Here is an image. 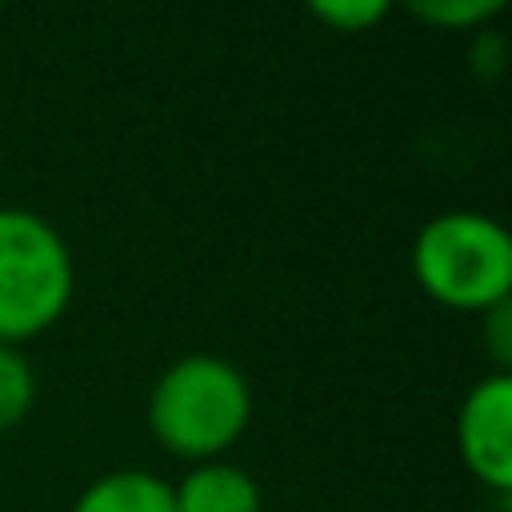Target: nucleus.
Instances as JSON below:
<instances>
[{"label":"nucleus","instance_id":"1","mask_svg":"<svg viewBox=\"0 0 512 512\" xmlns=\"http://www.w3.org/2000/svg\"><path fill=\"white\" fill-rule=\"evenodd\" d=\"M256 414L252 382L239 364L212 351H189L158 373L149 391V432L171 459L212 463L248 436Z\"/></svg>","mask_w":512,"mask_h":512},{"label":"nucleus","instance_id":"2","mask_svg":"<svg viewBox=\"0 0 512 512\" xmlns=\"http://www.w3.org/2000/svg\"><path fill=\"white\" fill-rule=\"evenodd\" d=\"M409 270L423 297L459 315H486L512 301V239L504 221L472 207L436 212L414 234Z\"/></svg>","mask_w":512,"mask_h":512},{"label":"nucleus","instance_id":"3","mask_svg":"<svg viewBox=\"0 0 512 512\" xmlns=\"http://www.w3.org/2000/svg\"><path fill=\"white\" fill-rule=\"evenodd\" d=\"M77 297L72 248L41 212L0 207V342L45 337Z\"/></svg>","mask_w":512,"mask_h":512},{"label":"nucleus","instance_id":"4","mask_svg":"<svg viewBox=\"0 0 512 512\" xmlns=\"http://www.w3.org/2000/svg\"><path fill=\"white\" fill-rule=\"evenodd\" d=\"M454 450L477 486L490 495H512V373L477 378L454 414Z\"/></svg>","mask_w":512,"mask_h":512},{"label":"nucleus","instance_id":"5","mask_svg":"<svg viewBox=\"0 0 512 512\" xmlns=\"http://www.w3.org/2000/svg\"><path fill=\"white\" fill-rule=\"evenodd\" d=\"M171 504L176 512H261L265 495L248 468L230 459H212L189 463L185 477L171 481Z\"/></svg>","mask_w":512,"mask_h":512},{"label":"nucleus","instance_id":"6","mask_svg":"<svg viewBox=\"0 0 512 512\" xmlns=\"http://www.w3.org/2000/svg\"><path fill=\"white\" fill-rule=\"evenodd\" d=\"M68 512H176V504H171V481L144 468H117L90 481Z\"/></svg>","mask_w":512,"mask_h":512},{"label":"nucleus","instance_id":"7","mask_svg":"<svg viewBox=\"0 0 512 512\" xmlns=\"http://www.w3.org/2000/svg\"><path fill=\"white\" fill-rule=\"evenodd\" d=\"M396 9L436 32H486L508 0H396Z\"/></svg>","mask_w":512,"mask_h":512},{"label":"nucleus","instance_id":"8","mask_svg":"<svg viewBox=\"0 0 512 512\" xmlns=\"http://www.w3.org/2000/svg\"><path fill=\"white\" fill-rule=\"evenodd\" d=\"M36 405V369L23 346L0 342V432H14Z\"/></svg>","mask_w":512,"mask_h":512},{"label":"nucleus","instance_id":"9","mask_svg":"<svg viewBox=\"0 0 512 512\" xmlns=\"http://www.w3.org/2000/svg\"><path fill=\"white\" fill-rule=\"evenodd\" d=\"M301 5L333 32H369L396 9V0H301Z\"/></svg>","mask_w":512,"mask_h":512},{"label":"nucleus","instance_id":"10","mask_svg":"<svg viewBox=\"0 0 512 512\" xmlns=\"http://www.w3.org/2000/svg\"><path fill=\"white\" fill-rule=\"evenodd\" d=\"M477 319H481V342H486L495 373H512V301L486 310Z\"/></svg>","mask_w":512,"mask_h":512},{"label":"nucleus","instance_id":"11","mask_svg":"<svg viewBox=\"0 0 512 512\" xmlns=\"http://www.w3.org/2000/svg\"><path fill=\"white\" fill-rule=\"evenodd\" d=\"M472 36H477V45H472V72H481V77L495 81L499 72H504V36H499L495 27L472 32Z\"/></svg>","mask_w":512,"mask_h":512},{"label":"nucleus","instance_id":"12","mask_svg":"<svg viewBox=\"0 0 512 512\" xmlns=\"http://www.w3.org/2000/svg\"><path fill=\"white\" fill-rule=\"evenodd\" d=\"M0 5H5V0H0Z\"/></svg>","mask_w":512,"mask_h":512}]
</instances>
